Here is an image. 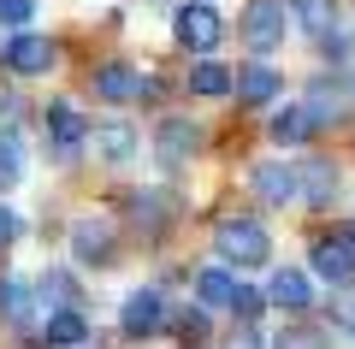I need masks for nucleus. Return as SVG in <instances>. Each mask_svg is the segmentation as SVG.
Wrapping results in <instances>:
<instances>
[{
	"mask_svg": "<svg viewBox=\"0 0 355 349\" xmlns=\"http://www.w3.org/2000/svg\"><path fill=\"white\" fill-rule=\"evenodd\" d=\"M231 290H237V278H231L225 266H207V273L196 278V302H202V308H231Z\"/></svg>",
	"mask_w": 355,
	"mask_h": 349,
	"instance_id": "nucleus-19",
	"label": "nucleus"
},
{
	"mask_svg": "<svg viewBox=\"0 0 355 349\" xmlns=\"http://www.w3.org/2000/svg\"><path fill=\"white\" fill-rule=\"evenodd\" d=\"M83 142H89L83 112H77L71 101H53V107H48V148H53V160H77Z\"/></svg>",
	"mask_w": 355,
	"mask_h": 349,
	"instance_id": "nucleus-2",
	"label": "nucleus"
},
{
	"mask_svg": "<svg viewBox=\"0 0 355 349\" xmlns=\"http://www.w3.org/2000/svg\"><path fill=\"white\" fill-rule=\"evenodd\" d=\"M77 349H95V343H77Z\"/></svg>",
	"mask_w": 355,
	"mask_h": 349,
	"instance_id": "nucleus-33",
	"label": "nucleus"
},
{
	"mask_svg": "<svg viewBox=\"0 0 355 349\" xmlns=\"http://www.w3.org/2000/svg\"><path fill=\"white\" fill-rule=\"evenodd\" d=\"M113 249H119V231L107 219H77L71 225V255L83 266H107V261H113Z\"/></svg>",
	"mask_w": 355,
	"mask_h": 349,
	"instance_id": "nucleus-6",
	"label": "nucleus"
},
{
	"mask_svg": "<svg viewBox=\"0 0 355 349\" xmlns=\"http://www.w3.org/2000/svg\"><path fill=\"white\" fill-rule=\"evenodd\" d=\"M343 231H349V243H355V225H343Z\"/></svg>",
	"mask_w": 355,
	"mask_h": 349,
	"instance_id": "nucleus-32",
	"label": "nucleus"
},
{
	"mask_svg": "<svg viewBox=\"0 0 355 349\" xmlns=\"http://www.w3.org/2000/svg\"><path fill=\"white\" fill-rule=\"evenodd\" d=\"M231 95H237L243 107H266V101L279 95V71H272V65H237V71H231Z\"/></svg>",
	"mask_w": 355,
	"mask_h": 349,
	"instance_id": "nucleus-13",
	"label": "nucleus"
},
{
	"mask_svg": "<svg viewBox=\"0 0 355 349\" xmlns=\"http://www.w3.org/2000/svg\"><path fill=\"white\" fill-rule=\"evenodd\" d=\"M0 65H6V71H18V77H36V71H48V65H53V42L18 30V36L6 42V53H0Z\"/></svg>",
	"mask_w": 355,
	"mask_h": 349,
	"instance_id": "nucleus-8",
	"label": "nucleus"
},
{
	"mask_svg": "<svg viewBox=\"0 0 355 349\" xmlns=\"http://www.w3.org/2000/svg\"><path fill=\"white\" fill-rule=\"evenodd\" d=\"M190 95H202V101H219V95H231V65H219V60H202L190 71Z\"/></svg>",
	"mask_w": 355,
	"mask_h": 349,
	"instance_id": "nucleus-18",
	"label": "nucleus"
},
{
	"mask_svg": "<svg viewBox=\"0 0 355 349\" xmlns=\"http://www.w3.org/2000/svg\"><path fill=\"white\" fill-rule=\"evenodd\" d=\"M36 18V0H0V24L6 30H24Z\"/></svg>",
	"mask_w": 355,
	"mask_h": 349,
	"instance_id": "nucleus-28",
	"label": "nucleus"
},
{
	"mask_svg": "<svg viewBox=\"0 0 355 349\" xmlns=\"http://www.w3.org/2000/svg\"><path fill=\"white\" fill-rule=\"evenodd\" d=\"M314 130H320L314 107H284V112H272V142H284V148H296V142H308Z\"/></svg>",
	"mask_w": 355,
	"mask_h": 349,
	"instance_id": "nucleus-15",
	"label": "nucleus"
},
{
	"mask_svg": "<svg viewBox=\"0 0 355 349\" xmlns=\"http://www.w3.org/2000/svg\"><path fill=\"white\" fill-rule=\"evenodd\" d=\"M0 320H12V325L30 320V290L18 278H0Z\"/></svg>",
	"mask_w": 355,
	"mask_h": 349,
	"instance_id": "nucleus-22",
	"label": "nucleus"
},
{
	"mask_svg": "<svg viewBox=\"0 0 355 349\" xmlns=\"http://www.w3.org/2000/svg\"><path fill=\"white\" fill-rule=\"evenodd\" d=\"M266 302H272V308H284V314H302V308H308V278L291 273V266H279V273H272V284H266Z\"/></svg>",
	"mask_w": 355,
	"mask_h": 349,
	"instance_id": "nucleus-16",
	"label": "nucleus"
},
{
	"mask_svg": "<svg viewBox=\"0 0 355 349\" xmlns=\"http://www.w3.org/2000/svg\"><path fill=\"white\" fill-rule=\"evenodd\" d=\"M219 255H225L231 266H266L272 237H266L261 219H219Z\"/></svg>",
	"mask_w": 355,
	"mask_h": 349,
	"instance_id": "nucleus-1",
	"label": "nucleus"
},
{
	"mask_svg": "<svg viewBox=\"0 0 355 349\" xmlns=\"http://www.w3.org/2000/svg\"><path fill=\"white\" fill-rule=\"evenodd\" d=\"M331 325L355 332V284H338V296H331Z\"/></svg>",
	"mask_w": 355,
	"mask_h": 349,
	"instance_id": "nucleus-26",
	"label": "nucleus"
},
{
	"mask_svg": "<svg viewBox=\"0 0 355 349\" xmlns=\"http://www.w3.org/2000/svg\"><path fill=\"white\" fill-rule=\"evenodd\" d=\"M42 337H48L53 349H77V343H89V320H83L77 308H53V314H48V332H42Z\"/></svg>",
	"mask_w": 355,
	"mask_h": 349,
	"instance_id": "nucleus-17",
	"label": "nucleus"
},
{
	"mask_svg": "<svg viewBox=\"0 0 355 349\" xmlns=\"http://www.w3.org/2000/svg\"><path fill=\"white\" fill-rule=\"evenodd\" d=\"M261 308H266V296H261V290H249V284H237V290H231V314H237V320H254Z\"/></svg>",
	"mask_w": 355,
	"mask_h": 349,
	"instance_id": "nucleus-27",
	"label": "nucleus"
},
{
	"mask_svg": "<svg viewBox=\"0 0 355 349\" xmlns=\"http://www.w3.org/2000/svg\"><path fill=\"white\" fill-rule=\"evenodd\" d=\"M89 148H95L101 166H125V160H137V130L130 125H101V130H89Z\"/></svg>",
	"mask_w": 355,
	"mask_h": 349,
	"instance_id": "nucleus-14",
	"label": "nucleus"
},
{
	"mask_svg": "<svg viewBox=\"0 0 355 349\" xmlns=\"http://www.w3.org/2000/svg\"><path fill=\"white\" fill-rule=\"evenodd\" d=\"M95 95L101 101H113V107H125V101H142V95H160V83H154V77H142L137 65H101V71H95Z\"/></svg>",
	"mask_w": 355,
	"mask_h": 349,
	"instance_id": "nucleus-3",
	"label": "nucleus"
},
{
	"mask_svg": "<svg viewBox=\"0 0 355 349\" xmlns=\"http://www.w3.org/2000/svg\"><path fill=\"white\" fill-rule=\"evenodd\" d=\"M172 30H178V42H184V48L207 53V48H214V42H219V36H225V18H219L214 6H184Z\"/></svg>",
	"mask_w": 355,
	"mask_h": 349,
	"instance_id": "nucleus-10",
	"label": "nucleus"
},
{
	"mask_svg": "<svg viewBox=\"0 0 355 349\" xmlns=\"http://www.w3.org/2000/svg\"><path fill=\"white\" fill-rule=\"evenodd\" d=\"M249 184H254V196H261V207H291V201H296V166L261 160L249 172Z\"/></svg>",
	"mask_w": 355,
	"mask_h": 349,
	"instance_id": "nucleus-7",
	"label": "nucleus"
},
{
	"mask_svg": "<svg viewBox=\"0 0 355 349\" xmlns=\"http://www.w3.org/2000/svg\"><path fill=\"white\" fill-rule=\"evenodd\" d=\"M130 207H137V225H148V231H160V225L172 219V213H166L172 201H166L160 189H148V196H130Z\"/></svg>",
	"mask_w": 355,
	"mask_h": 349,
	"instance_id": "nucleus-23",
	"label": "nucleus"
},
{
	"mask_svg": "<svg viewBox=\"0 0 355 349\" xmlns=\"http://www.w3.org/2000/svg\"><path fill=\"white\" fill-rule=\"evenodd\" d=\"M314 273L331 278V284H349V278H355V243H349V231L314 243Z\"/></svg>",
	"mask_w": 355,
	"mask_h": 349,
	"instance_id": "nucleus-11",
	"label": "nucleus"
},
{
	"mask_svg": "<svg viewBox=\"0 0 355 349\" xmlns=\"http://www.w3.org/2000/svg\"><path fill=\"white\" fill-rule=\"evenodd\" d=\"M36 290H42V302H53V308H77V302H83V296H77V284H71V273H60V266H48Z\"/></svg>",
	"mask_w": 355,
	"mask_h": 349,
	"instance_id": "nucleus-21",
	"label": "nucleus"
},
{
	"mask_svg": "<svg viewBox=\"0 0 355 349\" xmlns=\"http://www.w3.org/2000/svg\"><path fill=\"white\" fill-rule=\"evenodd\" d=\"M296 196L308 207H331V196H338V166L331 160H302L296 166Z\"/></svg>",
	"mask_w": 355,
	"mask_h": 349,
	"instance_id": "nucleus-12",
	"label": "nucleus"
},
{
	"mask_svg": "<svg viewBox=\"0 0 355 349\" xmlns=\"http://www.w3.org/2000/svg\"><path fill=\"white\" fill-rule=\"evenodd\" d=\"M18 178H24V148L18 137H0V189H12Z\"/></svg>",
	"mask_w": 355,
	"mask_h": 349,
	"instance_id": "nucleus-24",
	"label": "nucleus"
},
{
	"mask_svg": "<svg viewBox=\"0 0 355 349\" xmlns=\"http://www.w3.org/2000/svg\"><path fill=\"white\" fill-rule=\"evenodd\" d=\"M119 325H125L130 337L160 332V325H166V296H160V290H130L125 308H119Z\"/></svg>",
	"mask_w": 355,
	"mask_h": 349,
	"instance_id": "nucleus-9",
	"label": "nucleus"
},
{
	"mask_svg": "<svg viewBox=\"0 0 355 349\" xmlns=\"http://www.w3.org/2000/svg\"><path fill=\"white\" fill-rule=\"evenodd\" d=\"M196 142H202V130L172 112V119H160V130H154V160H160L166 172H178V166L196 154Z\"/></svg>",
	"mask_w": 355,
	"mask_h": 349,
	"instance_id": "nucleus-4",
	"label": "nucleus"
},
{
	"mask_svg": "<svg viewBox=\"0 0 355 349\" xmlns=\"http://www.w3.org/2000/svg\"><path fill=\"white\" fill-rule=\"evenodd\" d=\"M178 337H184V343H202V337H207V308L178 314Z\"/></svg>",
	"mask_w": 355,
	"mask_h": 349,
	"instance_id": "nucleus-29",
	"label": "nucleus"
},
{
	"mask_svg": "<svg viewBox=\"0 0 355 349\" xmlns=\"http://www.w3.org/2000/svg\"><path fill=\"white\" fill-rule=\"evenodd\" d=\"M12 237H18V213L6 207V201H0V249H6V243H12Z\"/></svg>",
	"mask_w": 355,
	"mask_h": 349,
	"instance_id": "nucleus-30",
	"label": "nucleus"
},
{
	"mask_svg": "<svg viewBox=\"0 0 355 349\" xmlns=\"http://www.w3.org/2000/svg\"><path fill=\"white\" fill-rule=\"evenodd\" d=\"M243 42H249L254 53H266V48L284 42V6L279 0H249V12H243Z\"/></svg>",
	"mask_w": 355,
	"mask_h": 349,
	"instance_id": "nucleus-5",
	"label": "nucleus"
},
{
	"mask_svg": "<svg viewBox=\"0 0 355 349\" xmlns=\"http://www.w3.org/2000/svg\"><path fill=\"white\" fill-rule=\"evenodd\" d=\"M272 349H326V332H314V325H284L272 337Z\"/></svg>",
	"mask_w": 355,
	"mask_h": 349,
	"instance_id": "nucleus-25",
	"label": "nucleus"
},
{
	"mask_svg": "<svg viewBox=\"0 0 355 349\" xmlns=\"http://www.w3.org/2000/svg\"><path fill=\"white\" fill-rule=\"evenodd\" d=\"M291 18H296L302 30H314V36H320V30L338 24V0H291Z\"/></svg>",
	"mask_w": 355,
	"mask_h": 349,
	"instance_id": "nucleus-20",
	"label": "nucleus"
},
{
	"mask_svg": "<svg viewBox=\"0 0 355 349\" xmlns=\"http://www.w3.org/2000/svg\"><path fill=\"white\" fill-rule=\"evenodd\" d=\"M225 349H261V337H254V332H249V320H243V325H237V337H231V343H225Z\"/></svg>",
	"mask_w": 355,
	"mask_h": 349,
	"instance_id": "nucleus-31",
	"label": "nucleus"
}]
</instances>
